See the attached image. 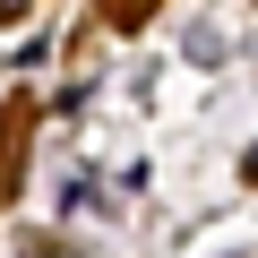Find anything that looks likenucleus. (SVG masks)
Returning <instances> with one entry per match:
<instances>
[{"mask_svg": "<svg viewBox=\"0 0 258 258\" xmlns=\"http://www.w3.org/2000/svg\"><path fill=\"white\" fill-rule=\"evenodd\" d=\"M18 18H26V0H0V26H18Z\"/></svg>", "mask_w": 258, "mask_h": 258, "instance_id": "nucleus-1", "label": "nucleus"}]
</instances>
